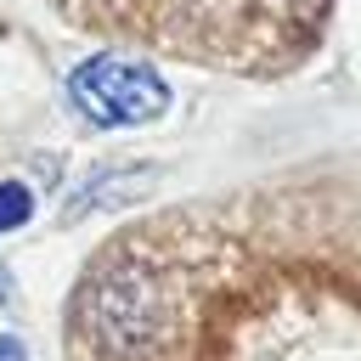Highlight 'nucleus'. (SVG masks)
Masks as SVG:
<instances>
[{
    "label": "nucleus",
    "mask_w": 361,
    "mask_h": 361,
    "mask_svg": "<svg viewBox=\"0 0 361 361\" xmlns=\"http://www.w3.org/2000/svg\"><path fill=\"white\" fill-rule=\"evenodd\" d=\"M28 209H34L28 186H17V180H0V231H17V226L28 220Z\"/></svg>",
    "instance_id": "obj_2"
},
{
    "label": "nucleus",
    "mask_w": 361,
    "mask_h": 361,
    "mask_svg": "<svg viewBox=\"0 0 361 361\" xmlns=\"http://www.w3.org/2000/svg\"><path fill=\"white\" fill-rule=\"evenodd\" d=\"M68 96L90 124H141V118L164 113V79L147 62H130V56H113V51L90 56L68 79Z\"/></svg>",
    "instance_id": "obj_1"
},
{
    "label": "nucleus",
    "mask_w": 361,
    "mask_h": 361,
    "mask_svg": "<svg viewBox=\"0 0 361 361\" xmlns=\"http://www.w3.org/2000/svg\"><path fill=\"white\" fill-rule=\"evenodd\" d=\"M0 361H28V350H23V338H11V333H0Z\"/></svg>",
    "instance_id": "obj_3"
},
{
    "label": "nucleus",
    "mask_w": 361,
    "mask_h": 361,
    "mask_svg": "<svg viewBox=\"0 0 361 361\" xmlns=\"http://www.w3.org/2000/svg\"><path fill=\"white\" fill-rule=\"evenodd\" d=\"M11 299H17V293H11V276H6V265H0V310H6Z\"/></svg>",
    "instance_id": "obj_4"
}]
</instances>
